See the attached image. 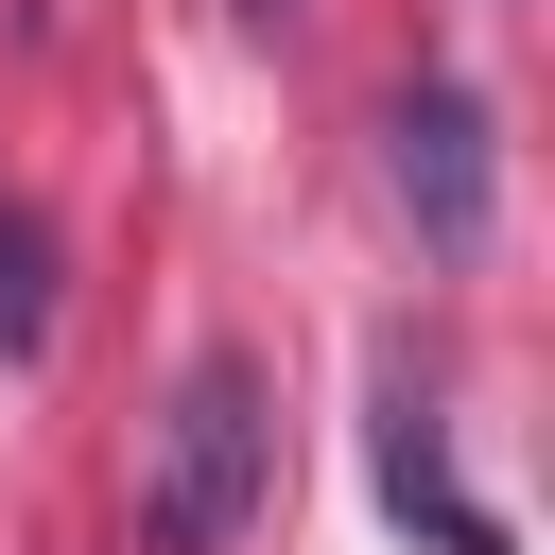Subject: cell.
<instances>
[{"mask_svg":"<svg viewBox=\"0 0 555 555\" xmlns=\"http://www.w3.org/2000/svg\"><path fill=\"white\" fill-rule=\"evenodd\" d=\"M260 486H278V399H260V364H243V347H208V364L173 382V416H156L139 538H156V555H243Z\"/></svg>","mask_w":555,"mask_h":555,"instance_id":"1","label":"cell"},{"mask_svg":"<svg viewBox=\"0 0 555 555\" xmlns=\"http://www.w3.org/2000/svg\"><path fill=\"white\" fill-rule=\"evenodd\" d=\"M382 139H399V208H416V225L468 260V243H486V191H503V156H486V104H468L451 69H416Z\"/></svg>","mask_w":555,"mask_h":555,"instance_id":"2","label":"cell"},{"mask_svg":"<svg viewBox=\"0 0 555 555\" xmlns=\"http://www.w3.org/2000/svg\"><path fill=\"white\" fill-rule=\"evenodd\" d=\"M382 503H399V520H434V555H503V520L451 486V451H434V399H416L399 364H382Z\"/></svg>","mask_w":555,"mask_h":555,"instance_id":"3","label":"cell"},{"mask_svg":"<svg viewBox=\"0 0 555 555\" xmlns=\"http://www.w3.org/2000/svg\"><path fill=\"white\" fill-rule=\"evenodd\" d=\"M0 347H52V225L0 208Z\"/></svg>","mask_w":555,"mask_h":555,"instance_id":"4","label":"cell"}]
</instances>
